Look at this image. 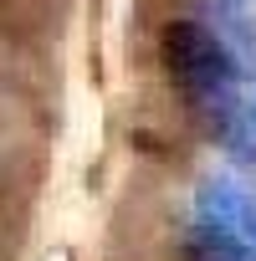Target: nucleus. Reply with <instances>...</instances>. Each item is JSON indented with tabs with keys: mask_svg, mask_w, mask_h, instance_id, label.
Instances as JSON below:
<instances>
[{
	"mask_svg": "<svg viewBox=\"0 0 256 261\" xmlns=\"http://www.w3.org/2000/svg\"><path fill=\"white\" fill-rule=\"evenodd\" d=\"M164 62L174 72V82L185 87V97L200 108V118L236 149L251 154L256 139V113L241 92V57L231 51V41L220 36V26H200V21H174L164 31Z\"/></svg>",
	"mask_w": 256,
	"mask_h": 261,
	"instance_id": "f257e3e1",
	"label": "nucleus"
},
{
	"mask_svg": "<svg viewBox=\"0 0 256 261\" xmlns=\"http://www.w3.org/2000/svg\"><path fill=\"white\" fill-rule=\"evenodd\" d=\"M195 215L231 230L236 241H246L256 251V185H246L241 174H225V169L205 174L195 190Z\"/></svg>",
	"mask_w": 256,
	"mask_h": 261,
	"instance_id": "f03ea898",
	"label": "nucleus"
},
{
	"mask_svg": "<svg viewBox=\"0 0 256 261\" xmlns=\"http://www.w3.org/2000/svg\"><path fill=\"white\" fill-rule=\"evenodd\" d=\"M185 261H256V251L246 241H236L231 230L210 225V220H190V236H185Z\"/></svg>",
	"mask_w": 256,
	"mask_h": 261,
	"instance_id": "7ed1b4c3",
	"label": "nucleus"
},
{
	"mask_svg": "<svg viewBox=\"0 0 256 261\" xmlns=\"http://www.w3.org/2000/svg\"><path fill=\"white\" fill-rule=\"evenodd\" d=\"M251 113H256V92H251Z\"/></svg>",
	"mask_w": 256,
	"mask_h": 261,
	"instance_id": "20e7f679",
	"label": "nucleus"
}]
</instances>
